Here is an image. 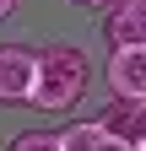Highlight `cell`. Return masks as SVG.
Here are the masks:
<instances>
[{"instance_id":"1","label":"cell","mask_w":146,"mask_h":151,"mask_svg":"<svg viewBox=\"0 0 146 151\" xmlns=\"http://www.w3.org/2000/svg\"><path fill=\"white\" fill-rule=\"evenodd\" d=\"M87 81H92V65L76 43H49L38 49V92H33V108L43 113H65L87 97Z\"/></svg>"},{"instance_id":"2","label":"cell","mask_w":146,"mask_h":151,"mask_svg":"<svg viewBox=\"0 0 146 151\" xmlns=\"http://www.w3.org/2000/svg\"><path fill=\"white\" fill-rule=\"evenodd\" d=\"M33 92H38V49L0 43V103L6 108L33 103Z\"/></svg>"},{"instance_id":"3","label":"cell","mask_w":146,"mask_h":151,"mask_svg":"<svg viewBox=\"0 0 146 151\" xmlns=\"http://www.w3.org/2000/svg\"><path fill=\"white\" fill-rule=\"evenodd\" d=\"M108 92L119 103H146V43L108 54Z\"/></svg>"},{"instance_id":"4","label":"cell","mask_w":146,"mask_h":151,"mask_svg":"<svg viewBox=\"0 0 146 151\" xmlns=\"http://www.w3.org/2000/svg\"><path fill=\"white\" fill-rule=\"evenodd\" d=\"M103 32H108V43H114V49L146 43V0H119V6L103 16Z\"/></svg>"},{"instance_id":"5","label":"cell","mask_w":146,"mask_h":151,"mask_svg":"<svg viewBox=\"0 0 146 151\" xmlns=\"http://www.w3.org/2000/svg\"><path fill=\"white\" fill-rule=\"evenodd\" d=\"M98 119H103V129H108V135H124V140H146V103H108L103 113H98Z\"/></svg>"},{"instance_id":"6","label":"cell","mask_w":146,"mask_h":151,"mask_svg":"<svg viewBox=\"0 0 146 151\" xmlns=\"http://www.w3.org/2000/svg\"><path fill=\"white\" fill-rule=\"evenodd\" d=\"M103 119H76L60 129V151H103Z\"/></svg>"},{"instance_id":"7","label":"cell","mask_w":146,"mask_h":151,"mask_svg":"<svg viewBox=\"0 0 146 151\" xmlns=\"http://www.w3.org/2000/svg\"><path fill=\"white\" fill-rule=\"evenodd\" d=\"M11 151H60V129H22Z\"/></svg>"},{"instance_id":"8","label":"cell","mask_w":146,"mask_h":151,"mask_svg":"<svg viewBox=\"0 0 146 151\" xmlns=\"http://www.w3.org/2000/svg\"><path fill=\"white\" fill-rule=\"evenodd\" d=\"M103 151H141V146L124 140V135H103Z\"/></svg>"},{"instance_id":"9","label":"cell","mask_w":146,"mask_h":151,"mask_svg":"<svg viewBox=\"0 0 146 151\" xmlns=\"http://www.w3.org/2000/svg\"><path fill=\"white\" fill-rule=\"evenodd\" d=\"M81 6H92V11H103V16H108V11L119 6V0H81Z\"/></svg>"},{"instance_id":"10","label":"cell","mask_w":146,"mask_h":151,"mask_svg":"<svg viewBox=\"0 0 146 151\" xmlns=\"http://www.w3.org/2000/svg\"><path fill=\"white\" fill-rule=\"evenodd\" d=\"M11 6H16V0H0V22H6V16H11Z\"/></svg>"},{"instance_id":"11","label":"cell","mask_w":146,"mask_h":151,"mask_svg":"<svg viewBox=\"0 0 146 151\" xmlns=\"http://www.w3.org/2000/svg\"><path fill=\"white\" fill-rule=\"evenodd\" d=\"M141 151H146V140H141Z\"/></svg>"}]
</instances>
